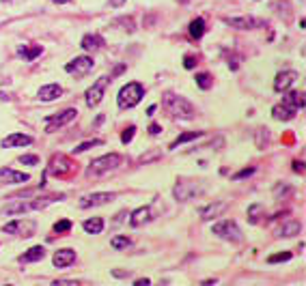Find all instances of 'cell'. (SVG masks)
Segmentation results:
<instances>
[{"label":"cell","mask_w":306,"mask_h":286,"mask_svg":"<svg viewBox=\"0 0 306 286\" xmlns=\"http://www.w3.org/2000/svg\"><path fill=\"white\" fill-rule=\"evenodd\" d=\"M162 106H164V110L175 118L190 120V118H194V114H196L194 106L188 102L186 97H179V95H175V92H166L164 99H162Z\"/></svg>","instance_id":"cell-1"},{"label":"cell","mask_w":306,"mask_h":286,"mask_svg":"<svg viewBox=\"0 0 306 286\" xmlns=\"http://www.w3.org/2000/svg\"><path fill=\"white\" fill-rule=\"evenodd\" d=\"M144 97V88L140 82H129L119 90V108L127 110L140 104V99Z\"/></svg>","instance_id":"cell-2"},{"label":"cell","mask_w":306,"mask_h":286,"mask_svg":"<svg viewBox=\"0 0 306 286\" xmlns=\"http://www.w3.org/2000/svg\"><path fill=\"white\" fill-rule=\"evenodd\" d=\"M119 166H121V155H119V153H110V155L97 157V160H93V162H91L89 176L106 174V172H110V170H116Z\"/></svg>","instance_id":"cell-3"},{"label":"cell","mask_w":306,"mask_h":286,"mask_svg":"<svg viewBox=\"0 0 306 286\" xmlns=\"http://www.w3.org/2000/svg\"><path fill=\"white\" fill-rule=\"evenodd\" d=\"M211 232L222 237V239H227V241H242V230H239V226L231 220H222V222H218V224H214Z\"/></svg>","instance_id":"cell-4"},{"label":"cell","mask_w":306,"mask_h":286,"mask_svg":"<svg viewBox=\"0 0 306 286\" xmlns=\"http://www.w3.org/2000/svg\"><path fill=\"white\" fill-rule=\"evenodd\" d=\"M35 228H37V224L33 220H13L9 224H5L3 230L9 234H20V237H33Z\"/></svg>","instance_id":"cell-5"},{"label":"cell","mask_w":306,"mask_h":286,"mask_svg":"<svg viewBox=\"0 0 306 286\" xmlns=\"http://www.w3.org/2000/svg\"><path fill=\"white\" fill-rule=\"evenodd\" d=\"M76 116H78V110H76V108H67V110L61 112V114L48 116V118H46V132H56L58 127L71 123V120H74Z\"/></svg>","instance_id":"cell-6"},{"label":"cell","mask_w":306,"mask_h":286,"mask_svg":"<svg viewBox=\"0 0 306 286\" xmlns=\"http://www.w3.org/2000/svg\"><path fill=\"white\" fill-rule=\"evenodd\" d=\"M203 181H199V183H177L175 185V190H173V194H175V198L177 200H190V198H194V196H199V194H203V185H201Z\"/></svg>","instance_id":"cell-7"},{"label":"cell","mask_w":306,"mask_h":286,"mask_svg":"<svg viewBox=\"0 0 306 286\" xmlns=\"http://www.w3.org/2000/svg\"><path fill=\"white\" fill-rule=\"evenodd\" d=\"M93 69V58L91 56H76L74 60H69L65 65V71L69 76H86Z\"/></svg>","instance_id":"cell-8"},{"label":"cell","mask_w":306,"mask_h":286,"mask_svg":"<svg viewBox=\"0 0 306 286\" xmlns=\"http://www.w3.org/2000/svg\"><path fill=\"white\" fill-rule=\"evenodd\" d=\"M48 170L52 174H56V176H67V174L74 172V164H71V160L69 157H65V155H54Z\"/></svg>","instance_id":"cell-9"},{"label":"cell","mask_w":306,"mask_h":286,"mask_svg":"<svg viewBox=\"0 0 306 286\" xmlns=\"http://www.w3.org/2000/svg\"><path fill=\"white\" fill-rule=\"evenodd\" d=\"M110 82L108 80V78H99V80L93 84V86L86 90V106H89V108H95V106L101 102V97H104V90H106V84Z\"/></svg>","instance_id":"cell-10"},{"label":"cell","mask_w":306,"mask_h":286,"mask_svg":"<svg viewBox=\"0 0 306 286\" xmlns=\"http://www.w3.org/2000/svg\"><path fill=\"white\" fill-rule=\"evenodd\" d=\"M48 202H52V198H46V200H35V202H22V200H18V202L13 204H7L5 206V213H22V211H33V209H41V206H46Z\"/></svg>","instance_id":"cell-11"},{"label":"cell","mask_w":306,"mask_h":286,"mask_svg":"<svg viewBox=\"0 0 306 286\" xmlns=\"http://www.w3.org/2000/svg\"><path fill=\"white\" fill-rule=\"evenodd\" d=\"M224 24H229L231 28H239V30H252V28L263 26L261 20H254L250 16H244V18H224Z\"/></svg>","instance_id":"cell-12"},{"label":"cell","mask_w":306,"mask_h":286,"mask_svg":"<svg viewBox=\"0 0 306 286\" xmlns=\"http://www.w3.org/2000/svg\"><path fill=\"white\" fill-rule=\"evenodd\" d=\"M297 78H300V76H297V71H291V69L289 71H282V74H278V76H276V80H274V90L276 92L287 90L291 84L297 80Z\"/></svg>","instance_id":"cell-13"},{"label":"cell","mask_w":306,"mask_h":286,"mask_svg":"<svg viewBox=\"0 0 306 286\" xmlns=\"http://www.w3.org/2000/svg\"><path fill=\"white\" fill-rule=\"evenodd\" d=\"M52 262H54V267H58V269L69 267L71 262H76V252H74V250H69V248L58 250V252L52 256Z\"/></svg>","instance_id":"cell-14"},{"label":"cell","mask_w":306,"mask_h":286,"mask_svg":"<svg viewBox=\"0 0 306 286\" xmlns=\"http://www.w3.org/2000/svg\"><path fill=\"white\" fill-rule=\"evenodd\" d=\"M0 181L3 183H28L31 176L26 172H18V170H11V168H0Z\"/></svg>","instance_id":"cell-15"},{"label":"cell","mask_w":306,"mask_h":286,"mask_svg":"<svg viewBox=\"0 0 306 286\" xmlns=\"http://www.w3.org/2000/svg\"><path fill=\"white\" fill-rule=\"evenodd\" d=\"M114 194H108V192H99V194H91L80 200V206L82 209H89V206H97V204H106L108 200H112Z\"/></svg>","instance_id":"cell-16"},{"label":"cell","mask_w":306,"mask_h":286,"mask_svg":"<svg viewBox=\"0 0 306 286\" xmlns=\"http://www.w3.org/2000/svg\"><path fill=\"white\" fill-rule=\"evenodd\" d=\"M282 106H287L289 110H293V112H297V110H302L304 108V92H287L285 97H282Z\"/></svg>","instance_id":"cell-17"},{"label":"cell","mask_w":306,"mask_h":286,"mask_svg":"<svg viewBox=\"0 0 306 286\" xmlns=\"http://www.w3.org/2000/svg\"><path fill=\"white\" fill-rule=\"evenodd\" d=\"M37 95H39L41 102H54V99H58L63 95V88L58 86V84H46V86L39 88Z\"/></svg>","instance_id":"cell-18"},{"label":"cell","mask_w":306,"mask_h":286,"mask_svg":"<svg viewBox=\"0 0 306 286\" xmlns=\"http://www.w3.org/2000/svg\"><path fill=\"white\" fill-rule=\"evenodd\" d=\"M33 142L31 136H26V134H11V136H7V138L3 140V146L5 148H11V146H28Z\"/></svg>","instance_id":"cell-19"},{"label":"cell","mask_w":306,"mask_h":286,"mask_svg":"<svg viewBox=\"0 0 306 286\" xmlns=\"http://www.w3.org/2000/svg\"><path fill=\"white\" fill-rule=\"evenodd\" d=\"M151 220V209L149 206H140V209H136L132 216H129V224H132L134 228L147 224V222Z\"/></svg>","instance_id":"cell-20"},{"label":"cell","mask_w":306,"mask_h":286,"mask_svg":"<svg viewBox=\"0 0 306 286\" xmlns=\"http://www.w3.org/2000/svg\"><path fill=\"white\" fill-rule=\"evenodd\" d=\"M43 256H46V248L43 246H33L31 250H28V252H24L20 256V262H37V260H41Z\"/></svg>","instance_id":"cell-21"},{"label":"cell","mask_w":306,"mask_h":286,"mask_svg":"<svg viewBox=\"0 0 306 286\" xmlns=\"http://www.w3.org/2000/svg\"><path fill=\"white\" fill-rule=\"evenodd\" d=\"M101 46H104V39L99 34H84L82 41H80V48L86 50V52H95Z\"/></svg>","instance_id":"cell-22"},{"label":"cell","mask_w":306,"mask_h":286,"mask_svg":"<svg viewBox=\"0 0 306 286\" xmlns=\"http://www.w3.org/2000/svg\"><path fill=\"white\" fill-rule=\"evenodd\" d=\"M224 209H227V202H216V204H209V206H205V209H201L199 216H201V220H214V218L220 216Z\"/></svg>","instance_id":"cell-23"},{"label":"cell","mask_w":306,"mask_h":286,"mask_svg":"<svg viewBox=\"0 0 306 286\" xmlns=\"http://www.w3.org/2000/svg\"><path fill=\"white\" fill-rule=\"evenodd\" d=\"M41 52H43L41 46H20L18 48V54L22 56V58H26V60H35Z\"/></svg>","instance_id":"cell-24"},{"label":"cell","mask_w":306,"mask_h":286,"mask_svg":"<svg viewBox=\"0 0 306 286\" xmlns=\"http://www.w3.org/2000/svg\"><path fill=\"white\" fill-rule=\"evenodd\" d=\"M272 116H274L276 120H291V118L295 116V112H293V110H289L287 106L278 104V106H274V108H272Z\"/></svg>","instance_id":"cell-25"},{"label":"cell","mask_w":306,"mask_h":286,"mask_svg":"<svg viewBox=\"0 0 306 286\" xmlns=\"http://www.w3.org/2000/svg\"><path fill=\"white\" fill-rule=\"evenodd\" d=\"M82 226H84V230L89 234H99L101 230H104V220L101 218H91V220H86Z\"/></svg>","instance_id":"cell-26"},{"label":"cell","mask_w":306,"mask_h":286,"mask_svg":"<svg viewBox=\"0 0 306 286\" xmlns=\"http://www.w3.org/2000/svg\"><path fill=\"white\" fill-rule=\"evenodd\" d=\"M300 230H302L300 222H287L278 230V237H293V234H300Z\"/></svg>","instance_id":"cell-27"},{"label":"cell","mask_w":306,"mask_h":286,"mask_svg":"<svg viewBox=\"0 0 306 286\" xmlns=\"http://www.w3.org/2000/svg\"><path fill=\"white\" fill-rule=\"evenodd\" d=\"M190 34L194 39H201L203 34H205V20L203 18H196L190 22Z\"/></svg>","instance_id":"cell-28"},{"label":"cell","mask_w":306,"mask_h":286,"mask_svg":"<svg viewBox=\"0 0 306 286\" xmlns=\"http://www.w3.org/2000/svg\"><path fill=\"white\" fill-rule=\"evenodd\" d=\"M194 138H201V132H186V134H181L179 138L171 144V148H177L179 144H184V142H190V140H194Z\"/></svg>","instance_id":"cell-29"},{"label":"cell","mask_w":306,"mask_h":286,"mask_svg":"<svg viewBox=\"0 0 306 286\" xmlns=\"http://www.w3.org/2000/svg\"><path fill=\"white\" fill-rule=\"evenodd\" d=\"M261 213H265V206L263 204H250L248 206V220L252 222V224H257V220H259V216H261Z\"/></svg>","instance_id":"cell-30"},{"label":"cell","mask_w":306,"mask_h":286,"mask_svg":"<svg viewBox=\"0 0 306 286\" xmlns=\"http://www.w3.org/2000/svg\"><path fill=\"white\" fill-rule=\"evenodd\" d=\"M196 84H199V88L209 90V88H211V84H214V80H211V76H209V74H199V76H196Z\"/></svg>","instance_id":"cell-31"},{"label":"cell","mask_w":306,"mask_h":286,"mask_svg":"<svg viewBox=\"0 0 306 286\" xmlns=\"http://www.w3.org/2000/svg\"><path fill=\"white\" fill-rule=\"evenodd\" d=\"M129 243H132V241H129L127 234H119V237H114V239L110 241V246H112L114 250H123V248H127Z\"/></svg>","instance_id":"cell-32"},{"label":"cell","mask_w":306,"mask_h":286,"mask_svg":"<svg viewBox=\"0 0 306 286\" xmlns=\"http://www.w3.org/2000/svg\"><path fill=\"white\" fill-rule=\"evenodd\" d=\"M289 258H291V252H280V254H272V256H267V262H269V264L287 262Z\"/></svg>","instance_id":"cell-33"},{"label":"cell","mask_w":306,"mask_h":286,"mask_svg":"<svg viewBox=\"0 0 306 286\" xmlns=\"http://www.w3.org/2000/svg\"><path fill=\"white\" fill-rule=\"evenodd\" d=\"M71 230V222L69 220H61V222H56V224H54V232H58V234H61V232H69Z\"/></svg>","instance_id":"cell-34"},{"label":"cell","mask_w":306,"mask_h":286,"mask_svg":"<svg viewBox=\"0 0 306 286\" xmlns=\"http://www.w3.org/2000/svg\"><path fill=\"white\" fill-rule=\"evenodd\" d=\"M134 132H136V127H134V125H129L127 130L121 134V142H123V144H129V142L134 140Z\"/></svg>","instance_id":"cell-35"},{"label":"cell","mask_w":306,"mask_h":286,"mask_svg":"<svg viewBox=\"0 0 306 286\" xmlns=\"http://www.w3.org/2000/svg\"><path fill=\"white\" fill-rule=\"evenodd\" d=\"M20 164H24V166H37L39 157L37 155H22L20 157Z\"/></svg>","instance_id":"cell-36"},{"label":"cell","mask_w":306,"mask_h":286,"mask_svg":"<svg viewBox=\"0 0 306 286\" xmlns=\"http://www.w3.org/2000/svg\"><path fill=\"white\" fill-rule=\"evenodd\" d=\"M101 144V140H89V142H82V144H78L76 146V153H82L86 151V148H91V146H99Z\"/></svg>","instance_id":"cell-37"},{"label":"cell","mask_w":306,"mask_h":286,"mask_svg":"<svg viewBox=\"0 0 306 286\" xmlns=\"http://www.w3.org/2000/svg\"><path fill=\"white\" fill-rule=\"evenodd\" d=\"M184 67H186V69H194V67H196V58H194L192 54H186V56H184Z\"/></svg>","instance_id":"cell-38"},{"label":"cell","mask_w":306,"mask_h":286,"mask_svg":"<svg viewBox=\"0 0 306 286\" xmlns=\"http://www.w3.org/2000/svg\"><path fill=\"white\" fill-rule=\"evenodd\" d=\"M254 172V168H244V170H239L237 174H233V178H244V176H250Z\"/></svg>","instance_id":"cell-39"},{"label":"cell","mask_w":306,"mask_h":286,"mask_svg":"<svg viewBox=\"0 0 306 286\" xmlns=\"http://www.w3.org/2000/svg\"><path fill=\"white\" fill-rule=\"evenodd\" d=\"M160 132H162V127H160L158 123H151V125H149V134H151V136H158Z\"/></svg>","instance_id":"cell-40"},{"label":"cell","mask_w":306,"mask_h":286,"mask_svg":"<svg viewBox=\"0 0 306 286\" xmlns=\"http://www.w3.org/2000/svg\"><path fill=\"white\" fill-rule=\"evenodd\" d=\"M293 170L295 172H300V174H304V164L302 162H293Z\"/></svg>","instance_id":"cell-41"},{"label":"cell","mask_w":306,"mask_h":286,"mask_svg":"<svg viewBox=\"0 0 306 286\" xmlns=\"http://www.w3.org/2000/svg\"><path fill=\"white\" fill-rule=\"evenodd\" d=\"M147 284H151L149 278H140V280H136V286H147Z\"/></svg>","instance_id":"cell-42"},{"label":"cell","mask_w":306,"mask_h":286,"mask_svg":"<svg viewBox=\"0 0 306 286\" xmlns=\"http://www.w3.org/2000/svg\"><path fill=\"white\" fill-rule=\"evenodd\" d=\"M123 2H125V0H110V6H114V9H116V6H121Z\"/></svg>","instance_id":"cell-43"},{"label":"cell","mask_w":306,"mask_h":286,"mask_svg":"<svg viewBox=\"0 0 306 286\" xmlns=\"http://www.w3.org/2000/svg\"><path fill=\"white\" fill-rule=\"evenodd\" d=\"M52 2H56V4H67V2H71V0H52Z\"/></svg>","instance_id":"cell-44"}]
</instances>
